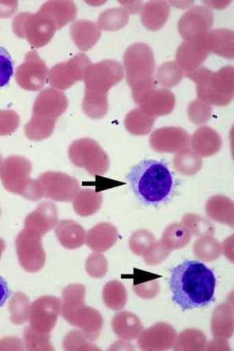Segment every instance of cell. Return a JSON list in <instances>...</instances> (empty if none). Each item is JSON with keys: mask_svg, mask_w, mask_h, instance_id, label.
<instances>
[{"mask_svg": "<svg viewBox=\"0 0 234 351\" xmlns=\"http://www.w3.org/2000/svg\"><path fill=\"white\" fill-rule=\"evenodd\" d=\"M32 169V163L26 158L10 156L0 167V180L9 192L30 201H39L44 197L43 191L40 182L30 178Z\"/></svg>", "mask_w": 234, "mask_h": 351, "instance_id": "cell-8", "label": "cell"}, {"mask_svg": "<svg viewBox=\"0 0 234 351\" xmlns=\"http://www.w3.org/2000/svg\"><path fill=\"white\" fill-rule=\"evenodd\" d=\"M230 2H204L205 4L208 5L209 7L214 8H224L226 7V5H229Z\"/></svg>", "mask_w": 234, "mask_h": 351, "instance_id": "cell-43", "label": "cell"}, {"mask_svg": "<svg viewBox=\"0 0 234 351\" xmlns=\"http://www.w3.org/2000/svg\"><path fill=\"white\" fill-rule=\"evenodd\" d=\"M71 34L75 45L81 51L91 49L102 36V29L91 21L80 20L71 27Z\"/></svg>", "mask_w": 234, "mask_h": 351, "instance_id": "cell-22", "label": "cell"}, {"mask_svg": "<svg viewBox=\"0 0 234 351\" xmlns=\"http://www.w3.org/2000/svg\"><path fill=\"white\" fill-rule=\"evenodd\" d=\"M213 23V11L206 6L196 5L181 17L178 23V30L186 40L209 31Z\"/></svg>", "mask_w": 234, "mask_h": 351, "instance_id": "cell-17", "label": "cell"}, {"mask_svg": "<svg viewBox=\"0 0 234 351\" xmlns=\"http://www.w3.org/2000/svg\"><path fill=\"white\" fill-rule=\"evenodd\" d=\"M193 149L199 156L215 155L222 146V139L216 131L209 128H200L195 132L191 140Z\"/></svg>", "mask_w": 234, "mask_h": 351, "instance_id": "cell-24", "label": "cell"}, {"mask_svg": "<svg viewBox=\"0 0 234 351\" xmlns=\"http://www.w3.org/2000/svg\"><path fill=\"white\" fill-rule=\"evenodd\" d=\"M14 75V63L9 52L0 47V88L6 86Z\"/></svg>", "mask_w": 234, "mask_h": 351, "instance_id": "cell-38", "label": "cell"}, {"mask_svg": "<svg viewBox=\"0 0 234 351\" xmlns=\"http://www.w3.org/2000/svg\"><path fill=\"white\" fill-rule=\"evenodd\" d=\"M39 10L53 20L58 30L74 20L77 14L75 5L70 1L47 2Z\"/></svg>", "mask_w": 234, "mask_h": 351, "instance_id": "cell-26", "label": "cell"}, {"mask_svg": "<svg viewBox=\"0 0 234 351\" xmlns=\"http://www.w3.org/2000/svg\"><path fill=\"white\" fill-rule=\"evenodd\" d=\"M137 104L143 113L156 118L171 114L175 107L176 98L168 89L154 88L143 93Z\"/></svg>", "mask_w": 234, "mask_h": 351, "instance_id": "cell-19", "label": "cell"}, {"mask_svg": "<svg viewBox=\"0 0 234 351\" xmlns=\"http://www.w3.org/2000/svg\"><path fill=\"white\" fill-rule=\"evenodd\" d=\"M92 64L85 53L77 54L69 61L54 66L48 75V82L54 89L65 90L84 80L85 73Z\"/></svg>", "mask_w": 234, "mask_h": 351, "instance_id": "cell-13", "label": "cell"}, {"mask_svg": "<svg viewBox=\"0 0 234 351\" xmlns=\"http://www.w3.org/2000/svg\"><path fill=\"white\" fill-rule=\"evenodd\" d=\"M129 21V14L125 8L109 9L98 19V27L106 31H115L124 27Z\"/></svg>", "mask_w": 234, "mask_h": 351, "instance_id": "cell-32", "label": "cell"}, {"mask_svg": "<svg viewBox=\"0 0 234 351\" xmlns=\"http://www.w3.org/2000/svg\"><path fill=\"white\" fill-rule=\"evenodd\" d=\"M0 215H1V212H0Z\"/></svg>", "mask_w": 234, "mask_h": 351, "instance_id": "cell-46", "label": "cell"}, {"mask_svg": "<svg viewBox=\"0 0 234 351\" xmlns=\"http://www.w3.org/2000/svg\"><path fill=\"white\" fill-rule=\"evenodd\" d=\"M124 71L131 88L133 100L137 104L145 93L154 89L155 61L151 47L144 43L129 47L124 55Z\"/></svg>", "mask_w": 234, "mask_h": 351, "instance_id": "cell-6", "label": "cell"}, {"mask_svg": "<svg viewBox=\"0 0 234 351\" xmlns=\"http://www.w3.org/2000/svg\"><path fill=\"white\" fill-rule=\"evenodd\" d=\"M185 75L196 83L199 101L218 106H226L232 101L234 93L232 66H225L218 72L200 67Z\"/></svg>", "mask_w": 234, "mask_h": 351, "instance_id": "cell-5", "label": "cell"}, {"mask_svg": "<svg viewBox=\"0 0 234 351\" xmlns=\"http://www.w3.org/2000/svg\"><path fill=\"white\" fill-rule=\"evenodd\" d=\"M68 107V98L61 91L53 88L42 91L33 105L32 118L25 128L26 136L36 141L49 138L58 118Z\"/></svg>", "mask_w": 234, "mask_h": 351, "instance_id": "cell-4", "label": "cell"}, {"mask_svg": "<svg viewBox=\"0 0 234 351\" xmlns=\"http://www.w3.org/2000/svg\"><path fill=\"white\" fill-rule=\"evenodd\" d=\"M84 285H69L62 292L61 311L65 319L80 327L89 340H95L102 331L103 318L96 310L84 305Z\"/></svg>", "mask_w": 234, "mask_h": 351, "instance_id": "cell-7", "label": "cell"}, {"mask_svg": "<svg viewBox=\"0 0 234 351\" xmlns=\"http://www.w3.org/2000/svg\"><path fill=\"white\" fill-rule=\"evenodd\" d=\"M27 349L30 350L53 351L54 349L50 342L49 334L36 331L31 327L25 333Z\"/></svg>", "mask_w": 234, "mask_h": 351, "instance_id": "cell-36", "label": "cell"}, {"mask_svg": "<svg viewBox=\"0 0 234 351\" xmlns=\"http://www.w3.org/2000/svg\"><path fill=\"white\" fill-rule=\"evenodd\" d=\"M155 117L143 113L139 108L133 109L125 120V125L130 134L143 136L150 133L155 122Z\"/></svg>", "mask_w": 234, "mask_h": 351, "instance_id": "cell-30", "label": "cell"}, {"mask_svg": "<svg viewBox=\"0 0 234 351\" xmlns=\"http://www.w3.org/2000/svg\"><path fill=\"white\" fill-rule=\"evenodd\" d=\"M62 310L61 300L54 295H43L30 307V324L36 331L49 334L58 322Z\"/></svg>", "mask_w": 234, "mask_h": 351, "instance_id": "cell-16", "label": "cell"}, {"mask_svg": "<svg viewBox=\"0 0 234 351\" xmlns=\"http://www.w3.org/2000/svg\"><path fill=\"white\" fill-rule=\"evenodd\" d=\"M38 180L41 184L44 197L54 202H72L80 191L79 181L61 172L43 173Z\"/></svg>", "mask_w": 234, "mask_h": 351, "instance_id": "cell-14", "label": "cell"}, {"mask_svg": "<svg viewBox=\"0 0 234 351\" xmlns=\"http://www.w3.org/2000/svg\"><path fill=\"white\" fill-rule=\"evenodd\" d=\"M120 3L126 6V8L125 9L128 14H132L139 13V11L141 10L143 6L142 2H121Z\"/></svg>", "mask_w": 234, "mask_h": 351, "instance_id": "cell-42", "label": "cell"}, {"mask_svg": "<svg viewBox=\"0 0 234 351\" xmlns=\"http://www.w3.org/2000/svg\"><path fill=\"white\" fill-rule=\"evenodd\" d=\"M20 124V117L13 110H0V136L13 134Z\"/></svg>", "mask_w": 234, "mask_h": 351, "instance_id": "cell-37", "label": "cell"}, {"mask_svg": "<svg viewBox=\"0 0 234 351\" xmlns=\"http://www.w3.org/2000/svg\"><path fill=\"white\" fill-rule=\"evenodd\" d=\"M2 163H3V156H1V154H0V167H1Z\"/></svg>", "mask_w": 234, "mask_h": 351, "instance_id": "cell-45", "label": "cell"}, {"mask_svg": "<svg viewBox=\"0 0 234 351\" xmlns=\"http://www.w3.org/2000/svg\"><path fill=\"white\" fill-rule=\"evenodd\" d=\"M127 179L138 199L148 206L165 204L174 193L173 174L163 161L143 160L131 169Z\"/></svg>", "mask_w": 234, "mask_h": 351, "instance_id": "cell-2", "label": "cell"}, {"mask_svg": "<svg viewBox=\"0 0 234 351\" xmlns=\"http://www.w3.org/2000/svg\"><path fill=\"white\" fill-rule=\"evenodd\" d=\"M5 249V243L3 239L0 238V258H1L3 252Z\"/></svg>", "mask_w": 234, "mask_h": 351, "instance_id": "cell-44", "label": "cell"}, {"mask_svg": "<svg viewBox=\"0 0 234 351\" xmlns=\"http://www.w3.org/2000/svg\"><path fill=\"white\" fill-rule=\"evenodd\" d=\"M47 66L35 51L26 54L25 61L16 69L17 84L27 91H38L48 81Z\"/></svg>", "mask_w": 234, "mask_h": 351, "instance_id": "cell-15", "label": "cell"}, {"mask_svg": "<svg viewBox=\"0 0 234 351\" xmlns=\"http://www.w3.org/2000/svg\"><path fill=\"white\" fill-rule=\"evenodd\" d=\"M55 234L60 243L67 249L80 248L86 243L85 230L71 219H63L58 222L56 226Z\"/></svg>", "mask_w": 234, "mask_h": 351, "instance_id": "cell-21", "label": "cell"}, {"mask_svg": "<svg viewBox=\"0 0 234 351\" xmlns=\"http://www.w3.org/2000/svg\"><path fill=\"white\" fill-rule=\"evenodd\" d=\"M210 105L200 101H194L189 106V117L196 125H202L209 119Z\"/></svg>", "mask_w": 234, "mask_h": 351, "instance_id": "cell-39", "label": "cell"}, {"mask_svg": "<svg viewBox=\"0 0 234 351\" xmlns=\"http://www.w3.org/2000/svg\"><path fill=\"white\" fill-rule=\"evenodd\" d=\"M104 298L109 308L121 309L125 306L127 299L124 285L118 282H110L104 288Z\"/></svg>", "mask_w": 234, "mask_h": 351, "instance_id": "cell-35", "label": "cell"}, {"mask_svg": "<svg viewBox=\"0 0 234 351\" xmlns=\"http://www.w3.org/2000/svg\"><path fill=\"white\" fill-rule=\"evenodd\" d=\"M17 2L0 1V18L6 19L14 15L17 9Z\"/></svg>", "mask_w": 234, "mask_h": 351, "instance_id": "cell-40", "label": "cell"}, {"mask_svg": "<svg viewBox=\"0 0 234 351\" xmlns=\"http://www.w3.org/2000/svg\"><path fill=\"white\" fill-rule=\"evenodd\" d=\"M16 245L19 262L26 271L37 272L45 265L47 256L40 234L25 228L18 235Z\"/></svg>", "mask_w": 234, "mask_h": 351, "instance_id": "cell-12", "label": "cell"}, {"mask_svg": "<svg viewBox=\"0 0 234 351\" xmlns=\"http://www.w3.org/2000/svg\"><path fill=\"white\" fill-rule=\"evenodd\" d=\"M174 167L185 175H194L202 167V160L192 149L185 147L177 152L174 159Z\"/></svg>", "mask_w": 234, "mask_h": 351, "instance_id": "cell-29", "label": "cell"}, {"mask_svg": "<svg viewBox=\"0 0 234 351\" xmlns=\"http://www.w3.org/2000/svg\"><path fill=\"white\" fill-rule=\"evenodd\" d=\"M184 75L185 72L176 62H169L163 64L158 69L155 80L167 89L179 84Z\"/></svg>", "mask_w": 234, "mask_h": 351, "instance_id": "cell-33", "label": "cell"}, {"mask_svg": "<svg viewBox=\"0 0 234 351\" xmlns=\"http://www.w3.org/2000/svg\"><path fill=\"white\" fill-rule=\"evenodd\" d=\"M73 202L76 214L87 217L97 213L102 206L103 196L93 190H83L78 192Z\"/></svg>", "mask_w": 234, "mask_h": 351, "instance_id": "cell-28", "label": "cell"}, {"mask_svg": "<svg viewBox=\"0 0 234 351\" xmlns=\"http://www.w3.org/2000/svg\"><path fill=\"white\" fill-rule=\"evenodd\" d=\"M191 136L181 128L166 127L156 130L150 138L151 147L161 153H174L187 147Z\"/></svg>", "mask_w": 234, "mask_h": 351, "instance_id": "cell-18", "label": "cell"}, {"mask_svg": "<svg viewBox=\"0 0 234 351\" xmlns=\"http://www.w3.org/2000/svg\"><path fill=\"white\" fill-rule=\"evenodd\" d=\"M213 38V53L232 60L233 58V32L229 29L211 30Z\"/></svg>", "mask_w": 234, "mask_h": 351, "instance_id": "cell-31", "label": "cell"}, {"mask_svg": "<svg viewBox=\"0 0 234 351\" xmlns=\"http://www.w3.org/2000/svg\"><path fill=\"white\" fill-rule=\"evenodd\" d=\"M69 156L74 166L84 169L89 173L105 174L110 167L106 152L91 138H82L72 143Z\"/></svg>", "mask_w": 234, "mask_h": 351, "instance_id": "cell-10", "label": "cell"}, {"mask_svg": "<svg viewBox=\"0 0 234 351\" xmlns=\"http://www.w3.org/2000/svg\"><path fill=\"white\" fill-rule=\"evenodd\" d=\"M191 240V233L186 227L180 224L169 226L162 238L163 245L168 249H179L185 247Z\"/></svg>", "mask_w": 234, "mask_h": 351, "instance_id": "cell-34", "label": "cell"}, {"mask_svg": "<svg viewBox=\"0 0 234 351\" xmlns=\"http://www.w3.org/2000/svg\"><path fill=\"white\" fill-rule=\"evenodd\" d=\"M211 30L194 38L185 40L176 51V62L184 72L189 73L200 68L213 52Z\"/></svg>", "mask_w": 234, "mask_h": 351, "instance_id": "cell-11", "label": "cell"}, {"mask_svg": "<svg viewBox=\"0 0 234 351\" xmlns=\"http://www.w3.org/2000/svg\"><path fill=\"white\" fill-rule=\"evenodd\" d=\"M10 291L5 280L0 277V307L3 306L9 298Z\"/></svg>", "mask_w": 234, "mask_h": 351, "instance_id": "cell-41", "label": "cell"}, {"mask_svg": "<svg viewBox=\"0 0 234 351\" xmlns=\"http://www.w3.org/2000/svg\"><path fill=\"white\" fill-rule=\"evenodd\" d=\"M117 228L109 223L98 224L88 232L86 243L95 252H104L113 247L117 240Z\"/></svg>", "mask_w": 234, "mask_h": 351, "instance_id": "cell-23", "label": "cell"}, {"mask_svg": "<svg viewBox=\"0 0 234 351\" xmlns=\"http://www.w3.org/2000/svg\"><path fill=\"white\" fill-rule=\"evenodd\" d=\"M217 279L213 269L196 261H185L172 269V300L183 311L202 308L215 300Z\"/></svg>", "mask_w": 234, "mask_h": 351, "instance_id": "cell-1", "label": "cell"}, {"mask_svg": "<svg viewBox=\"0 0 234 351\" xmlns=\"http://www.w3.org/2000/svg\"><path fill=\"white\" fill-rule=\"evenodd\" d=\"M13 30L17 37L27 39L32 47L40 48L49 43L58 29L53 20L39 10L36 14H18L13 21Z\"/></svg>", "mask_w": 234, "mask_h": 351, "instance_id": "cell-9", "label": "cell"}, {"mask_svg": "<svg viewBox=\"0 0 234 351\" xmlns=\"http://www.w3.org/2000/svg\"><path fill=\"white\" fill-rule=\"evenodd\" d=\"M171 6L165 1H151L141 9V19L143 26L151 31L159 30L170 14Z\"/></svg>", "mask_w": 234, "mask_h": 351, "instance_id": "cell-25", "label": "cell"}, {"mask_svg": "<svg viewBox=\"0 0 234 351\" xmlns=\"http://www.w3.org/2000/svg\"><path fill=\"white\" fill-rule=\"evenodd\" d=\"M58 208L51 202H43L25 219V228L42 237L51 232L58 223Z\"/></svg>", "mask_w": 234, "mask_h": 351, "instance_id": "cell-20", "label": "cell"}, {"mask_svg": "<svg viewBox=\"0 0 234 351\" xmlns=\"http://www.w3.org/2000/svg\"><path fill=\"white\" fill-rule=\"evenodd\" d=\"M113 326L115 334L125 340H132L137 338L143 329L139 317L128 312L117 314L114 317Z\"/></svg>", "mask_w": 234, "mask_h": 351, "instance_id": "cell-27", "label": "cell"}, {"mask_svg": "<svg viewBox=\"0 0 234 351\" xmlns=\"http://www.w3.org/2000/svg\"><path fill=\"white\" fill-rule=\"evenodd\" d=\"M125 71L115 60H104L89 66L84 75V112L92 119L104 117L108 108V93L124 79Z\"/></svg>", "mask_w": 234, "mask_h": 351, "instance_id": "cell-3", "label": "cell"}]
</instances>
